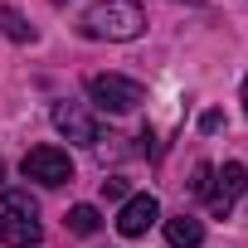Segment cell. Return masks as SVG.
<instances>
[{"mask_svg": "<svg viewBox=\"0 0 248 248\" xmlns=\"http://www.w3.org/2000/svg\"><path fill=\"white\" fill-rule=\"evenodd\" d=\"M68 229L88 238V233H97V229H102V214H97L93 204H73V209H68Z\"/></svg>", "mask_w": 248, "mask_h": 248, "instance_id": "30bf717a", "label": "cell"}, {"mask_svg": "<svg viewBox=\"0 0 248 248\" xmlns=\"http://www.w3.org/2000/svg\"><path fill=\"white\" fill-rule=\"evenodd\" d=\"M243 107H248V78H243Z\"/></svg>", "mask_w": 248, "mask_h": 248, "instance_id": "7c38bea8", "label": "cell"}, {"mask_svg": "<svg viewBox=\"0 0 248 248\" xmlns=\"http://www.w3.org/2000/svg\"><path fill=\"white\" fill-rule=\"evenodd\" d=\"M0 34L15 39V44H30V39H34V25H25V15H20V10L0 5Z\"/></svg>", "mask_w": 248, "mask_h": 248, "instance_id": "9c48e42d", "label": "cell"}, {"mask_svg": "<svg viewBox=\"0 0 248 248\" xmlns=\"http://www.w3.org/2000/svg\"><path fill=\"white\" fill-rule=\"evenodd\" d=\"M20 170H25V180L49 185V190L73 180V161H68V151H59V146H34V151H25Z\"/></svg>", "mask_w": 248, "mask_h": 248, "instance_id": "277c9868", "label": "cell"}, {"mask_svg": "<svg viewBox=\"0 0 248 248\" xmlns=\"http://www.w3.org/2000/svg\"><path fill=\"white\" fill-rule=\"evenodd\" d=\"M54 127H59L68 141H78V146H93V141H97V122H93V112L78 107V102H59V107H54Z\"/></svg>", "mask_w": 248, "mask_h": 248, "instance_id": "52a82bcc", "label": "cell"}, {"mask_svg": "<svg viewBox=\"0 0 248 248\" xmlns=\"http://www.w3.org/2000/svg\"><path fill=\"white\" fill-rule=\"evenodd\" d=\"M44 238V224H39V209L25 190H5L0 195V243L5 248H34Z\"/></svg>", "mask_w": 248, "mask_h": 248, "instance_id": "7a4b0ae2", "label": "cell"}, {"mask_svg": "<svg viewBox=\"0 0 248 248\" xmlns=\"http://www.w3.org/2000/svg\"><path fill=\"white\" fill-rule=\"evenodd\" d=\"M59 5H63V0H59Z\"/></svg>", "mask_w": 248, "mask_h": 248, "instance_id": "5bb4252c", "label": "cell"}, {"mask_svg": "<svg viewBox=\"0 0 248 248\" xmlns=\"http://www.w3.org/2000/svg\"><path fill=\"white\" fill-rule=\"evenodd\" d=\"M243 185H248V170L238 166V161H229V166H219V170H209V209L214 214H229L233 204H238V195H243Z\"/></svg>", "mask_w": 248, "mask_h": 248, "instance_id": "5b68a950", "label": "cell"}, {"mask_svg": "<svg viewBox=\"0 0 248 248\" xmlns=\"http://www.w3.org/2000/svg\"><path fill=\"white\" fill-rule=\"evenodd\" d=\"M102 195L107 200H122V195H127V180H102Z\"/></svg>", "mask_w": 248, "mask_h": 248, "instance_id": "8fae6325", "label": "cell"}, {"mask_svg": "<svg viewBox=\"0 0 248 248\" xmlns=\"http://www.w3.org/2000/svg\"><path fill=\"white\" fill-rule=\"evenodd\" d=\"M146 30L141 0H97L83 15V34L88 39H137Z\"/></svg>", "mask_w": 248, "mask_h": 248, "instance_id": "6da1fadb", "label": "cell"}, {"mask_svg": "<svg viewBox=\"0 0 248 248\" xmlns=\"http://www.w3.org/2000/svg\"><path fill=\"white\" fill-rule=\"evenodd\" d=\"M88 97L102 112H137L146 102V88L137 78H122V73H93L88 78Z\"/></svg>", "mask_w": 248, "mask_h": 248, "instance_id": "3957f363", "label": "cell"}, {"mask_svg": "<svg viewBox=\"0 0 248 248\" xmlns=\"http://www.w3.org/2000/svg\"><path fill=\"white\" fill-rule=\"evenodd\" d=\"M156 219H161V204H156L151 195H132L127 204H122V214H117L112 224H117V233H122V238H141V233H146Z\"/></svg>", "mask_w": 248, "mask_h": 248, "instance_id": "8992f818", "label": "cell"}, {"mask_svg": "<svg viewBox=\"0 0 248 248\" xmlns=\"http://www.w3.org/2000/svg\"><path fill=\"white\" fill-rule=\"evenodd\" d=\"M166 238H170V248H204V224L195 214H175V219H166Z\"/></svg>", "mask_w": 248, "mask_h": 248, "instance_id": "ba28073f", "label": "cell"}, {"mask_svg": "<svg viewBox=\"0 0 248 248\" xmlns=\"http://www.w3.org/2000/svg\"><path fill=\"white\" fill-rule=\"evenodd\" d=\"M0 180H5V161H0Z\"/></svg>", "mask_w": 248, "mask_h": 248, "instance_id": "4fadbf2b", "label": "cell"}]
</instances>
